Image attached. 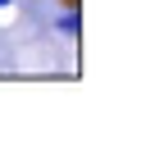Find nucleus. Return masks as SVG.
I'll return each mask as SVG.
<instances>
[{
    "label": "nucleus",
    "mask_w": 146,
    "mask_h": 146,
    "mask_svg": "<svg viewBox=\"0 0 146 146\" xmlns=\"http://www.w3.org/2000/svg\"><path fill=\"white\" fill-rule=\"evenodd\" d=\"M55 32H59L64 41H78V36H82V14H78V5H64V9H59Z\"/></svg>",
    "instance_id": "obj_1"
},
{
    "label": "nucleus",
    "mask_w": 146,
    "mask_h": 146,
    "mask_svg": "<svg viewBox=\"0 0 146 146\" xmlns=\"http://www.w3.org/2000/svg\"><path fill=\"white\" fill-rule=\"evenodd\" d=\"M9 5H14V0H0V9H9Z\"/></svg>",
    "instance_id": "obj_2"
}]
</instances>
